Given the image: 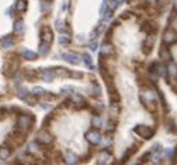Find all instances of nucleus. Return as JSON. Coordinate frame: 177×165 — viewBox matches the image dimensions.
<instances>
[{"mask_svg":"<svg viewBox=\"0 0 177 165\" xmlns=\"http://www.w3.org/2000/svg\"><path fill=\"white\" fill-rule=\"evenodd\" d=\"M56 76L57 75H56L54 68H43V70H42V79H43L45 82H52Z\"/></svg>","mask_w":177,"mask_h":165,"instance_id":"6","label":"nucleus"},{"mask_svg":"<svg viewBox=\"0 0 177 165\" xmlns=\"http://www.w3.org/2000/svg\"><path fill=\"white\" fill-rule=\"evenodd\" d=\"M112 11H113V10L109 8L108 11L105 13V14H102V15H101V21H102V22H108L109 19L112 18Z\"/></svg>","mask_w":177,"mask_h":165,"instance_id":"28","label":"nucleus"},{"mask_svg":"<svg viewBox=\"0 0 177 165\" xmlns=\"http://www.w3.org/2000/svg\"><path fill=\"white\" fill-rule=\"evenodd\" d=\"M49 51H50V43H46V42L39 43V47H38V53H39V56H47Z\"/></svg>","mask_w":177,"mask_h":165,"instance_id":"11","label":"nucleus"},{"mask_svg":"<svg viewBox=\"0 0 177 165\" xmlns=\"http://www.w3.org/2000/svg\"><path fill=\"white\" fill-rule=\"evenodd\" d=\"M39 107L42 110H45V111H46V110L52 108V104H50V103H39Z\"/></svg>","mask_w":177,"mask_h":165,"instance_id":"37","label":"nucleus"},{"mask_svg":"<svg viewBox=\"0 0 177 165\" xmlns=\"http://www.w3.org/2000/svg\"><path fill=\"white\" fill-rule=\"evenodd\" d=\"M167 75L170 78H173V79L177 78V64L176 63H170L167 65Z\"/></svg>","mask_w":177,"mask_h":165,"instance_id":"14","label":"nucleus"},{"mask_svg":"<svg viewBox=\"0 0 177 165\" xmlns=\"http://www.w3.org/2000/svg\"><path fill=\"white\" fill-rule=\"evenodd\" d=\"M14 10H17V8H15V7H8L7 10H6V14H8L10 17H13V15H14V14H13V13H14Z\"/></svg>","mask_w":177,"mask_h":165,"instance_id":"38","label":"nucleus"},{"mask_svg":"<svg viewBox=\"0 0 177 165\" xmlns=\"http://www.w3.org/2000/svg\"><path fill=\"white\" fill-rule=\"evenodd\" d=\"M105 2L109 4V8H110V10H116L119 6H120L121 0H105Z\"/></svg>","mask_w":177,"mask_h":165,"instance_id":"23","label":"nucleus"},{"mask_svg":"<svg viewBox=\"0 0 177 165\" xmlns=\"http://www.w3.org/2000/svg\"><path fill=\"white\" fill-rule=\"evenodd\" d=\"M57 40H59V43L62 44V46H66V44H69V43H70V39L67 38L66 35H60Z\"/></svg>","mask_w":177,"mask_h":165,"instance_id":"30","label":"nucleus"},{"mask_svg":"<svg viewBox=\"0 0 177 165\" xmlns=\"http://www.w3.org/2000/svg\"><path fill=\"white\" fill-rule=\"evenodd\" d=\"M32 93H34L35 96H43L45 90H43V87H41V86H35L34 89H32Z\"/></svg>","mask_w":177,"mask_h":165,"instance_id":"31","label":"nucleus"},{"mask_svg":"<svg viewBox=\"0 0 177 165\" xmlns=\"http://www.w3.org/2000/svg\"><path fill=\"white\" fill-rule=\"evenodd\" d=\"M92 125H94L95 128H101V126L103 125V119H102L99 115H95L94 118H92Z\"/></svg>","mask_w":177,"mask_h":165,"instance_id":"24","label":"nucleus"},{"mask_svg":"<svg viewBox=\"0 0 177 165\" xmlns=\"http://www.w3.org/2000/svg\"><path fill=\"white\" fill-rule=\"evenodd\" d=\"M98 42H96V40H92L91 42V43H89V50H91V51H95V50H98Z\"/></svg>","mask_w":177,"mask_h":165,"instance_id":"36","label":"nucleus"},{"mask_svg":"<svg viewBox=\"0 0 177 165\" xmlns=\"http://www.w3.org/2000/svg\"><path fill=\"white\" fill-rule=\"evenodd\" d=\"M36 139H38V142H39V143H45V144H49L50 142L53 140V137L50 136V133H49V132H46L45 129H42V131L38 132Z\"/></svg>","mask_w":177,"mask_h":165,"instance_id":"7","label":"nucleus"},{"mask_svg":"<svg viewBox=\"0 0 177 165\" xmlns=\"http://www.w3.org/2000/svg\"><path fill=\"white\" fill-rule=\"evenodd\" d=\"M54 71H56V75L57 76H62V78L70 76V72L66 70V68H54Z\"/></svg>","mask_w":177,"mask_h":165,"instance_id":"21","label":"nucleus"},{"mask_svg":"<svg viewBox=\"0 0 177 165\" xmlns=\"http://www.w3.org/2000/svg\"><path fill=\"white\" fill-rule=\"evenodd\" d=\"M41 39H42V42H46V43H50V42L53 40V35H52V32H50V28L45 27L42 29Z\"/></svg>","mask_w":177,"mask_h":165,"instance_id":"9","label":"nucleus"},{"mask_svg":"<svg viewBox=\"0 0 177 165\" xmlns=\"http://www.w3.org/2000/svg\"><path fill=\"white\" fill-rule=\"evenodd\" d=\"M50 7H52V4H50L49 2H42V3H41V11H42V13L49 11Z\"/></svg>","mask_w":177,"mask_h":165,"instance_id":"29","label":"nucleus"},{"mask_svg":"<svg viewBox=\"0 0 177 165\" xmlns=\"http://www.w3.org/2000/svg\"><path fill=\"white\" fill-rule=\"evenodd\" d=\"M70 76H73V78H82V74L81 72H70Z\"/></svg>","mask_w":177,"mask_h":165,"instance_id":"39","label":"nucleus"},{"mask_svg":"<svg viewBox=\"0 0 177 165\" xmlns=\"http://www.w3.org/2000/svg\"><path fill=\"white\" fill-rule=\"evenodd\" d=\"M77 155L75 154H73L71 151H69V153L66 154V162L69 164V165H74V164H77Z\"/></svg>","mask_w":177,"mask_h":165,"instance_id":"20","label":"nucleus"},{"mask_svg":"<svg viewBox=\"0 0 177 165\" xmlns=\"http://www.w3.org/2000/svg\"><path fill=\"white\" fill-rule=\"evenodd\" d=\"M8 155H10V151H8L7 148H6V147L0 148V158H2V160H6Z\"/></svg>","mask_w":177,"mask_h":165,"instance_id":"33","label":"nucleus"},{"mask_svg":"<svg viewBox=\"0 0 177 165\" xmlns=\"http://www.w3.org/2000/svg\"><path fill=\"white\" fill-rule=\"evenodd\" d=\"M43 96L46 97V99H49V100H50V99H53V96L50 95V93H47V92H45V93H43Z\"/></svg>","mask_w":177,"mask_h":165,"instance_id":"40","label":"nucleus"},{"mask_svg":"<svg viewBox=\"0 0 177 165\" xmlns=\"http://www.w3.org/2000/svg\"><path fill=\"white\" fill-rule=\"evenodd\" d=\"M15 95H17V97L20 100H25L28 96H30V90H28L27 87H24V86H20L17 89V93H15Z\"/></svg>","mask_w":177,"mask_h":165,"instance_id":"13","label":"nucleus"},{"mask_svg":"<svg viewBox=\"0 0 177 165\" xmlns=\"http://www.w3.org/2000/svg\"><path fill=\"white\" fill-rule=\"evenodd\" d=\"M21 56H22V58H25V60H30V61L36 60V53H35V51H32V50H30V49H25V50H22Z\"/></svg>","mask_w":177,"mask_h":165,"instance_id":"12","label":"nucleus"},{"mask_svg":"<svg viewBox=\"0 0 177 165\" xmlns=\"http://www.w3.org/2000/svg\"><path fill=\"white\" fill-rule=\"evenodd\" d=\"M85 137L91 144H99L102 142V135L98 131H95V129H91V131L86 132Z\"/></svg>","mask_w":177,"mask_h":165,"instance_id":"4","label":"nucleus"},{"mask_svg":"<svg viewBox=\"0 0 177 165\" xmlns=\"http://www.w3.org/2000/svg\"><path fill=\"white\" fill-rule=\"evenodd\" d=\"M25 101H27V104H30V106H35L38 101V96H35L34 93H32V95H30L27 99H25Z\"/></svg>","mask_w":177,"mask_h":165,"instance_id":"25","label":"nucleus"},{"mask_svg":"<svg viewBox=\"0 0 177 165\" xmlns=\"http://www.w3.org/2000/svg\"><path fill=\"white\" fill-rule=\"evenodd\" d=\"M14 7L17 8V11H25L27 10V0H15Z\"/></svg>","mask_w":177,"mask_h":165,"instance_id":"19","label":"nucleus"},{"mask_svg":"<svg viewBox=\"0 0 177 165\" xmlns=\"http://www.w3.org/2000/svg\"><path fill=\"white\" fill-rule=\"evenodd\" d=\"M14 32L18 35V36L24 35V32H25V24H24V21H22V19L15 21V24H14Z\"/></svg>","mask_w":177,"mask_h":165,"instance_id":"10","label":"nucleus"},{"mask_svg":"<svg viewBox=\"0 0 177 165\" xmlns=\"http://www.w3.org/2000/svg\"><path fill=\"white\" fill-rule=\"evenodd\" d=\"M81 57H82V60H84V63H85L86 67H91L92 65V57L89 56L88 53H84Z\"/></svg>","mask_w":177,"mask_h":165,"instance_id":"27","label":"nucleus"},{"mask_svg":"<svg viewBox=\"0 0 177 165\" xmlns=\"http://www.w3.org/2000/svg\"><path fill=\"white\" fill-rule=\"evenodd\" d=\"M134 132H136L137 135H140L141 137H144V139H151L153 136V131L149 128V126H147V125H137V126H134Z\"/></svg>","mask_w":177,"mask_h":165,"instance_id":"3","label":"nucleus"},{"mask_svg":"<svg viewBox=\"0 0 177 165\" xmlns=\"http://www.w3.org/2000/svg\"><path fill=\"white\" fill-rule=\"evenodd\" d=\"M14 83H15V85H18V86L22 83V75H21V74H17V75L14 76Z\"/></svg>","mask_w":177,"mask_h":165,"instance_id":"35","label":"nucleus"},{"mask_svg":"<svg viewBox=\"0 0 177 165\" xmlns=\"http://www.w3.org/2000/svg\"><path fill=\"white\" fill-rule=\"evenodd\" d=\"M163 42L166 44H172L177 42V32L173 31V29H167V31L163 34Z\"/></svg>","mask_w":177,"mask_h":165,"instance_id":"5","label":"nucleus"},{"mask_svg":"<svg viewBox=\"0 0 177 165\" xmlns=\"http://www.w3.org/2000/svg\"><path fill=\"white\" fill-rule=\"evenodd\" d=\"M13 46V39L10 35H6L2 38V47L3 49H10Z\"/></svg>","mask_w":177,"mask_h":165,"instance_id":"16","label":"nucleus"},{"mask_svg":"<svg viewBox=\"0 0 177 165\" xmlns=\"http://www.w3.org/2000/svg\"><path fill=\"white\" fill-rule=\"evenodd\" d=\"M121 2H127V0H121Z\"/></svg>","mask_w":177,"mask_h":165,"instance_id":"42","label":"nucleus"},{"mask_svg":"<svg viewBox=\"0 0 177 165\" xmlns=\"http://www.w3.org/2000/svg\"><path fill=\"white\" fill-rule=\"evenodd\" d=\"M113 53V46H112L110 43H105L101 46V54L102 56H109V54Z\"/></svg>","mask_w":177,"mask_h":165,"instance_id":"15","label":"nucleus"},{"mask_svg":"<svg viewBox=\"0 0 177 165\" xmlns=\"http://www.w3.org/2000/svg\"><path fill=\"white\" fill-rule=\"evenodd\" d=\"M165 157L167 158V160H173V157H174V154H176V150L173 147H169V148H165Z\"/></svg>","mask_w":177,"mask_h":165,"instance_id":"22","label":"nucleus"},{"mask_svg":"<svg viewBox=\"0 0 177 165\" xmlns=\"http://www.w3.org/2000/svg\"><path fill=\"white\" fill-rule=\"evenodd\" d=\"M173 7L177 10V0H173Z\"/></svg>","mask_w":177,"mask_h":165,"instance_id":"41","label":"nucleus"},{"mask_svg":"<svg viewBox=\"0 0 177 165\" xmlns=\"http://www.w3.org/2000/svg\"><path fill=\"white\" fill-rule=\"evenodd\" d=\"M54 25H56V29L60 32V34H64V32H67V27H66V22L60 21V18H57L56 21H54Z\"/></svg>","mask_w":177,"mask_h":165,"instance_id":"17","label":"nucleus"},{"mask_svg":"<svg viewBox=\"0 0 177 165\" xmlns=\"http://www.w3.org/2000/svg\"><path fill=\"white\" fill-rule=\"evenodd\" d=\"M71 100L74 103H75V104H82L84 103V99L80 95H75V93H74V95H71Z\"/></svg>","mask_w":177,"mask_h":165,"instance_id":"32","label":"nucleus"},{"mask_svg":"<svg viewBox=\"0 0 177 165\" xmlns=\"http://www.w3.org/2000/svg\"><path fill=\"white\" fill-rule=\"evenodd\" d=\"M17 125L18 128L21 129L22 132H27L30 131V129L32 128V125H34V116L30 115V114H24V115H20L17 119Z\"/></svg>","mask_w":177,"mask_h":165,"instance_id":"1","label":"nucleus"},{"mask_svg":"<svg viewBox=\"0 0 177 165\" xmlns=\"http://www.w3.org/2000/svg\"><path fill=\"white\" fill-rule=\"evenodd\" d=\"M163 151H165V150H163V148L162 147H160V144H153L152 146V148H151V153H163Z\"/></svg>","mask_w":177,"mask_h":165,"instance_id":"34","label":"nucleus"},{"mask_svg":"<svg viewBox=\"0 0 177 165\" xmlns=\"http://www.w3.org/2000/svg\"><path fill=\"white\" fill-rule=\"evenodd\" d=\"M59 56L62 57L64 61L71 64V65H78V64H81L82 57H80L77 53H64V51H59Z\"/></svg>","mask_w":177,"mask_h":165,"instance_id":"2","label":"nucleus"},{"mask_svg":"<svg viewBox=\"0 0 177 165\" xmlns=\"http://www.w3.org/2000/svg\"><path fill=\"white\" fill-rule=\"evenodd\" d=\"M60 92L63 93V95H74V87L70 86V85H66L62 87V90Z\"/></svg>","mask_w":177,"mask_h":165,"instance_id":"26","label":"nucleus"},{"mask_svg":"<svg viewBox=\"0 0 177 165\" xmlns=\"http://www.w3.org/2000/svg\"><path fill=\"white\" fill-rule=\"evenodd\" d=\"M153 67H155V70H153V72L156 74L158 76H160V78H166L167 76V67H165L162 64H158V63H153Z\"/></svg>","mask_w":177,"mask_h":165,"instance_id":"8","label":"nucleus"},{"mask_svg":"<svg viewBox=\"0 0 177 165\" xmlns=\"http://www.w3.org/2000/svg\"><path fill=\"white\" fill-rule=\"evenodd\" d=\"M159 56H160V58H162V60H170V58H172V56H170V51L167 50L166 46H162V47H160Z\"/></svg>","mask_w":177,"mask_h":165,"instance_id":"18","label":"nucleus"}]
</instances>
